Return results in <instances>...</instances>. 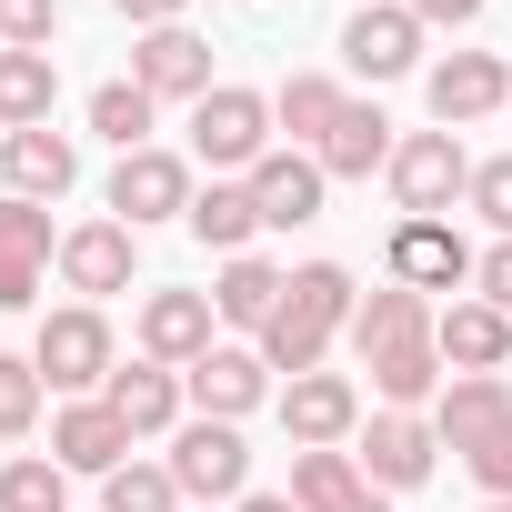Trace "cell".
<instances>
[{"label":"cell","instance_id":"6da1fadb","mask_svg":"<svg viewBox=\"0 0 512 512\" xmlns=\"http://www.w3.org/2000/svg\"><path fill=\"white\" fill-rule=\"evenodd\" d=\"M31 362H41V382H51L61 402H91V392H111V372H121V342H111L101 302H61V312L41 322Z\"/></svg>","mask_w":512,"mask_h":512},{"label":"cell","instance_id":"7a4b0ae2","mask_svg":"<svg viewBox=\"0 0 512 512\" xmlns=\"http://www.w3.org/2000/svg\"><path fill=\"white\" fill-rule=\"evenodd\" d=\"M272 91H241L221 81L211 101H191V161H211V181H251V161L272 151Z\"/></svg>","mask_w":512,"mask_h":512},{"label":"cell","instance_id":"3957f363","mask_svg":"<svg viewBox=\"0 0 512 512\" xmlns=\"http://www.w3.org/2000/svg\"><path fill=\"white\" fill-rule=\"evenodd\" d=\"M392 201H402V221H452V201H472V151H462V131H402V151H392Z\"/></svg>","mask_w":512,"mask_h":512},{"label":"cell","instance_id":"277c9868","mask_svg":"<svg viewBox=\"0 0 512 512\" xmlns=\"http://www.w3.org/2000/svg\"><path fill=\"white\" fill-rule=\"evenodd\" d=\"M171 482H181V502H241V492H251V442H241V422L191 412V422L171 432Z\"/></svg>","mask_w":512,"mask_h":512},{"label":"cell","instance_id":"5b68a950","mask_svg":"<svg viewBox=\"0 0 512 512\" xmlns=\"http://www.w3.org/2000/svg\"><path fill=\"white\" fill-rule=\"evenodd\" d=\"M352 462H362L372 492H422L432 462H442V432H432V412H372L352 432Z\"/></svg>","mask_w":512,"mask_h":512},{"label":"cell","instance_id":"8992f818","mask_svg":"<svg viewBox=\"0 0 512 512\" xmlns=\"http://www.w3.org/2000/svg\"><path fill=\"white\" fill-rule=\"evenodd\" d=\"M191 161L181 151H121V171H111V221H131V231H151V221H191Z\"/></svg>","mask_w":512,"mask_h":512},{"label":"cell","instance_id":"52a82bcc","mask_svg":"<svg viewBox=\"0 0 512 512\" xmlns=\"http://www.w3.org/2000/svg\"><path fill=\"white\" fill-rule=\"evenodd\" d=\"M282 432H292V452H352V432H362V382H352V372H302V382H282Z\"/></svg>","mask_w":512,"mask_h":512},{"label":"cell","instance_id":"ba28073f","mask_svg":"<svg viewBox=\"0 0 512 512\" xmlns=\"http://www.w3.org/2000/svg\"><path fill=\"white\" fill-rule=\"evenodd\" d=\"M51 272H61V292L111 302V292H131V272H141V231H131V221H71Z\"/></svg>","mask_w":512,"mask_h":512},{"label":"cell","instance_id":"9c48e42d","mask_svg":"<svg viewBox=\"0 0 512 512\" xmlns=\"http://www.w3.org/2000/svg\"><path fill=\"white\" fill-rule=\"evenodd\" d=\"M422 41H432V31L402 11V0H362V11L342 21V61H352V81H372V91L402 81V71H422Z\"/></svg>","mask_w":512,"mask_h":512},{"label":"cell","instance_id":"30bf717a","mask_svg":"<svg viewBox=\"0 0 512 512\" xmlns=\"http://www.w3.org/2000/svg\"><path fill=\"white\" fill-rule=\"evenodd\" d=\"M422 101H432L442 131H472V121H492V111L512 101V71H502L492 51H442V61L422 71Z\"/></svg>","mask_w":512,"mask_h":512},{"label":"cell","instance_id":"8fae6325","mask_svg":"<svg viewBox=\"0 0 512 512\" xmlns=\"http://www.w3.org/2000/svg\"><path fill=\"white\" fill-rule=\"evenodd\" d=\"M472 262H482V251L452 231V221H392V282L402 292H472Z\"/></svg>","mask_w":512,"mask_h":512},{"label":"cell","instance_id":"7c38bea8","mask_svg":"<svg viewBox=\"0 0 512 512\" xmlns=\"http://www.w3.org/2000/svg\"><path fill=\"white\" fill-rule=\"evenodd\" d=\"M181 382H191V412H211V422H241V412L272 402V362H262V342H211Z\"/></svg>","mask_w":512,"mask_h":512},{"label":"cell","instance_id":"4fadbf2b","mask_svg":"<svg viewBox=\"0 0 512 512\" xmlns=\"http://www.w3.org/2000/svg\"><path fill=\"white\" fill-rule=\"evenodd\" d=\"M51 462H61L71 482H81V472L111 482V472L131 462V422H121L101 392H91V402H61V412H51Z\"/></svg>","mask_w":512,"mask_h":512},{"label":"cell","instance_id":"5bb4252c","mask_svg":"<svg viewBox=\"0 0 512 512\" xmlns=\"http://www.w3.org/2000/svg\"><path fill=\"white\" fill-rule=\"evenodd\" d=\"M131 81L151 91V101H211L221 81H211V41L191 31V21H171V31H141V51H131Z\"/></svg>","mask_w":512,"mask_h":512},{"label":"cell","instance_id":"9a60e30c","mask_svg":"<svg viewBox=\"0 0 512 512\" xmlns=\"http://www.w3.org/2000/svg\"><path fill=\"white\" fill-rule=\"evenodd\" d=\"M322 191H332V171L312 161V151H262L251 161V201H262V231H302V221H322Z\"/></svg>","mask_w":512,"mask_h":512},{"label":"cell","instance_id":"2e32d148","mask_svg":"<svg viewBox=\"0 0 512 512\" xmlns=\"http://www.w3.org/2000/svg\"><path fill=\"white\" fill-rule=\"evenodd\" d=\"M101 402L131 422V442H161V432H181V422H191V382H181L171 362H121Z\"/></svg>","mask_w":512,"mask_h":512},{"label":"cell","instance_id":"e0dca14e","mask_svg":"<svg viewBox=\"0 0 512 512\" xmlns=\"http://www.w3.org/2000/svg\"><path fill=\"white\" fill-rule=\"evenodd\" d=\"M432 352H442L452 372H502V362H512V312H492L482 292H462V302L432 312Z\"/></svg>","mask_w":512,"mask_h":512},{"label":"cell","instance_id":"ac0fdd59","mask_svg":"<svg viewBox=\"0 0 512 512\" xmlns=\"http://www.w3.org/2000/svg\"><path fill=\"white\" fill-rule=\"evenodd\" d=\"M0 181H11L21 201H61L71 181H81V141L71 131H0Z\"/></svg>","mask_w":512,"mask_h":512},{"label":"cell","instance_id":"d6986e66","mask_svg":"<svg viewBox=\"0 0 512 512\" xmlns=\"http://www.w3.org/2000/svg\"><path fill=\"white\" fill-rule=\"evenodd\" d=\"M211 292H151L141 302V362H171V372H191L201 352H211Z\"/></svg>","mask_w":512,"mask_h":512},{"label":"cell","instance_id":"ffe728a7","mask_svg":"<svg viewBox=\"0 0 512 512\" xmlns=\"http://www.w3.org/2000/svg\"><path fill=\"white\" fill-rule=\"evenodd\" d=\"M502 422H512V382H502V372H452V382H442V402H432L442 452H472V442H492Z\"/></svg>","mask_w":512,"mask_h":512},{"label":"cell","instance_id":"44dd1931","mask_svg":"<svg viewBox=\"0 0 512 512\" xmlns=\"http://www.w3.org/2000/svg\"><path fill=\"white\" fill-rule=\"evenodd\" d=\"M392 121H382V101H342V121L312 141V161L332 171V181H372V171H392Z\"/></svg>","mask_w":512,"mask_h":512},{"label":"cell","instance_id":"7402d4cb","mask_svg":"<svg viewBox=\"0 0 512 512\" xmlns=\"http://www.w3.org/2000/svg\"><path fill=\"white\" fill-rule=\"evenodd\" d=\"M432 312L442 302H422V292H402V282H382V292H362V312H352V352L362 362H382V352H402V342H432Z\"/></svg>","mask_w":512,"mask_h":512},{"label":"cell","instance_id":"603a6c76","mask_svg":"<svg viewBox=\"0 0 512 512\" xmlns=\"http://www.w3.org/2000/svg\"><path fill=\"white\" fill-rule=\"evenodd\" d=\"M282 292H292V272H272L262 251H231V262H221V282H211V312H221L231 332H251V342H262V322L282 312Z\"/></svg>","mask_w":512,"mask_h":512},{"label":"cell","instance_id":"cb8c5ba5","mask_svg":"<svg viewBox=\"0 0 512 512\" xmlns=\"http://www.w3.org/2000/svg\"><path fill=\"white\" fill-rule=\"evenodd\" d=\"M362 372H372V402H382V412H432L442 382H452V362H442L432 342H402V352H382V362H362Z\"/></svg>","mask_w":512,"mask_h":512},{"label":"cell","instance_id":"d4e9b609","mask_svg":"<svg viewBox=\"0 0 512 512\" xmlns=\"http://www.w3.org/2000/svg\"><path fill=\"white\" fill-rule=\"evenodd\" d=\"M201 251H251V231H262V201H251V181H211V191H191V221H181Z\"/></svg>","mask_w":512,"mask_h":512},{"label":"cell","instance_id":"484cf974","mask_svg":"<svg viewBox=\"0 0 512 512\" xmlns=\"http://www.w3.org/2000/svg\"><path fill=\"white\" fill-rule=\"evenodd\" d=\"M51 101H61L51 51H0V131H41Z\"/></svg>","mask_w":512,"mask_h":512},{"label":"cell","instance_id":"4316f807","mask_svg":"<svg viewBox=\"0 0 512 512\" xmlns=\"http://www.w3.org/2000/svg\"><path fill=\"white\" fill-rule=\"evenodd\" d=\"M342 101H352V91H342L332 71H292V81L272 91V121L292 131V151H312V141H322V131L342 121Z\"/></svg>","mask_w":512,"mask_h":512},{"label":"cell","instance_id":"83f0119b","mask_svg":"<svg viewBox=\"0 0 512 512\" xmlns=\"http://www.w3.org/2000/svg\"><path fill=\"white\" fill-rule=\"evenodd\" d=\"M282 302H292V312H302L312 332H332V342H342V332H352V312H362V282H352L342 262H302Z\"/></svg>","mask_w":512,"mask_h":512},{"label":"cell","instance_id":"f1b7e54d","mask_svg":"<svg viewBox=\"0 0 512 512\" xmlns=\"http://www.w3.org/2000/svg\"><path fill=\"white\" fill-rule=\"evenodd\" d=\"M372 482H362V462L352 452H292V502L302 512H352Z\"/></svg>","mask_w":512,"mask_h":512},{"label":"cell","instance_id":"f546056e","mask_svg":"<svg viewBox=\"0 0 512 512\" xmlns=\"http://www.w3.org/2000/svg\"><path fill=\"white\" fill-rule=\"evenodd\" d=\"M0 512H71V472L51 452H11L0 462Z\"/></svg>","mask_w":512,"mask_h":512},{"label":"cell","instance_id":"4dcf8cb0","mask_svg":"<svg viewBox=\"0 0 512 512\" xmlns=\"http://www.w3.org/2000/svg\"><path fill=\"white\" fill-rule=\"evenodd\" d=\"M151 111H161V101H151L141 81H101V91H91V131H101L111 151H151Z\"/></svg>","mask_w":512,"mask_h":512},{"label":"cell","instance_id":"1f68e13d","mask_svg":"<svg viewBox=\"0 0 512 512\" xmlns=\"http://www.w3.org/2000/svg\"><path fill=\"white\" fill-rule=\"evenodd\" d=\"M0 262H61V231H51V201H21V191H0Z\"/></svg>","mask_w":512,"mask_h":512},{"label":"cell","instance_id":"d6a6232c","mask_svg":"<svg viewBox=\"0 0 512 512\" xmlns=\"http://www.w3.org/2000/svg\"><path fill=\"white\" fill-rule=\"evenodd\" d=\"M41 392H51V382H41L31 352H0V442H31V432H41Z\"/></svg>","mask_w":512,"mask_h":512},{"label":"cell","instance_id":"836d02e7","mask_svg":"<svg viewBox=\"0 0 512 512\" xmlns=\"http://www.w3.org/2000/svg\"><path fill=\"white\" fill-rule=\"evenodd\" d=\"M101 512H181V482H171V462H121V472L101 482Z\"/></svg>","mask_w":512,"mask_h":512},{"label":"cell","instance_id":"e575fe53","mask_svg":"<svg viewBox=\"0 0 512 512\" xmlns=\"http://www.w3.org/2000/svg\"><path fill=\"white\" fill-rule=\"evenodd\" d=\"M61 41V0H0V51H51Z\"/></svg>","mask_w":512,"mask_h":512},{"label":"cell","instance_id":"d590c367","mask_svg":"<svg viewBox=\"0 0 512 512\" xmlns=\"http://www.w3.org/2000/svg\"><path fill=\"white\" fill-rule=\"evenodd\" d=\"M472 211L492 221V241H512V151H492V161H472Z\"/></svg>","mask_w":512,"mask_h":512},{"label":"cell","instance_id":"8d00e7d4","mask_svg":"<svg viewBox=\"0 0 512 512\" xmlns=\"http://www.w3.org/2000/svg\"><path fill=\"white\" fill-rule=\"evenodd\" d=\"M462 472L482 482V502H512V422H502L492 442H472V452H462Z\"/></svg>","mask_w":512,"mask_h":512},{"label":"cell","instance_id":"74e56055","mask_svg":"<svg viewBox=\"0 0 512 512\" xmlns=\"http://www.w3.org/2000/svg\"><path fill=\"white\" fill-rule=\"evenodd\" d=\"M472 292H482L492 312H512V241H492L482 262H472Z\"/></svg>","mask_w":512,"mask_h":512},{"label":"cell","instance_id":"f35d334b","mask_svg":"<svg viewBox=\"0 0 512 512\" xmlns=\"http://www.w3.org/2000/svg\"><path fill=\"white\" fill-rule=\"evenodd\" d=\"M111 11L131 21V31H171V21H191L201 0H111Z\"/></svg>","mask_w":512,"mask_h":512},{"label":"cell","instance_id":"ab89813d","mask_svg":"<svg viewBox=\"0 0 512 512\" xmlns=\"http://www.w3.org/2000/svg\"><path fill=\"white\" fill-rule=\"evenodd\" d=\"M402 11H412L422 31H472V21H482V0H402Z\"/></svg>","mask_w":512,"mask_h":512},{"label":"cell","instance_id":"60d3db41","mask_svg":"<svg viewBox=\"0 0 512 512\" xmlns=\"http://www.w3.org/2000/svg\"><path fill=\"white\" fill-rule=\"evenodd\" d=\"M41 302V262H0V312H31Z\"/></svg>","mask_w":512,"mask_h":512},{"label":"cell","instance_id":"b9f144b4","mask_svg":"<svg viewBox=\"0 0 512 512\" xmlns=\"http://www.w3.org/2000/svg\"><path fill=\"white\" fill-rule=\"evenodd\" d=\"M231 512H302V502H292V492H241Z\"/></svg>","mask_w":512,"mask_h":512},{"label":"cell","instance_id":"7bdbcfd3","mask_svg":"<svg viewBox=\"0 0 512 512\" xmlns=\"http://www.w3.org/2000/svg\"><path fill=\"white\" fill-rule=\"evenodd\" d=\"M352 512H392V492H362V502H352Z\"/></svg>","mask_w":512,"mask_h":512},{"label":"cell","instance_id":"ee69618b","mask_svg":"<svg viewBox=\"0 0 512 512\" xmlns=\"http://www.w3.org/2000/svg\"><path fill=\"white\" fill-rule=\"evenodd\" d=\"M482 512H512V502H482Z\"/></svg>","mask_w":512,"mask_h":512}]
</instances>
